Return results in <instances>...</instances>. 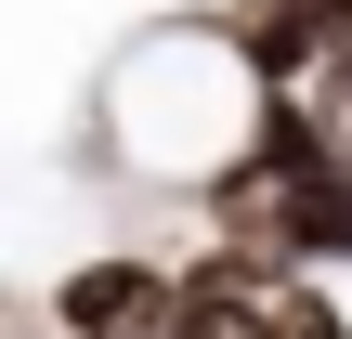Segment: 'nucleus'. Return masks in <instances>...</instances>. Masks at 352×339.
Segmentation results:
<instances>
[{
  "instance_id": "3",
  "label": "nucleus",
  "mask_w": 352,
  "mask_h": 339,
  "mask_svg": "<svg viewBox=\"0 0 352 339\" xmlns=\"http://www.w3.org/2000/svg\"><path fill=\"white\" fill-rule=\"evenodd\" d=\"M340 13H352V0H340Z\"/></svg>"
},
{
  "instance_id": "2",
  "label": "nucleus",
  "mask_w": 352,
  "mask_h": 339,
  "mask_svg": "<svg viewBox=\"0 0 352 339\" xmlns=\"http://www.w3.org/2000/svg\"><path fill=\"white\" fill-rule=\"evenodd\" d=\"M340 170H352V157H340Z\"/></svg>"
},
{
  "instance_id": "1",
  "label": "nucleus",
  "mask_w": 352,
  "mask_h": 339,
  "mask_svg": "<svg viewBox=\"0 0 352 339\" xmlns=\"http://www.w3.org/2000/svg\"><path fill=\"white\" fill-rule=\"evenodd\" d=\"M52 327L65 339H183V274L144 261V248H104L52 287Z\"/></svg>"
}]
</instances>
